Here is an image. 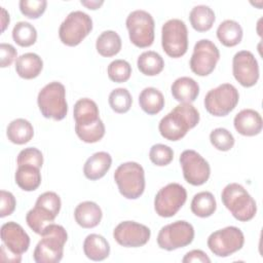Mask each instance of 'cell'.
I'll use <instances>...</instances> for the list:
<instances>
[{
    "label": "cell",
    "instance_id": "d590c367",
    "mask_svg": "<svg viewBox=\"0 0 263 263\" xmlns=\"http://www.w3.org/2000/svg\"><path fill=\"white\" fill-rule=\"evenodd\" d=\"M78 138L85 143L99 142L105 135V125L100 119L97 123L88 126H75Z\"/></svg>",
    "mask_w": 263,
    "mask_h": 263
},
{
    "label": "cell",
    "instance_id": "d4e9b609",
    "mask_svg": "<svg viewBox=\"0 0 263 263\" xmlns=\"http://www.w3.org/2000/svg\"><path fill=\"white\" fill-rule=\"evenodd\" d=\"M43 68L41 58L34 52H27L20 55L15 61V71L24 79L37 77Z\"/></svg>",
    "mask_w": 263,
    "mask_h": 263
},
{
    "label": "cell",
    "instance_id": "52a82bcc",
    "mask_svg": "<svg viewBox=\"0 0 263 263\" xmlns=\"http://www.w3.org/2000/svg\"><path fill=\"white\" fill-rule=\"evenodd\" d=\"M92 30L91 17L81 11L75 10L70 12L59 29L61 41L68 46L78 45Z\"/></svg>",
    "mask_w": 263,
    "mask_h": 263
},
{
    "label": "cell",
    "instance_id": "30bf717a",
    "mask_svg": "<svg viewBox=\"0 0 263 263\" xmlns=\"http://www.w3.org/2000/svg\"><path fill=\"white\" fill-rule=\"evenodd\" d=\"M239 93L236 87L230 83H223L209 90L204 97V107L214 116H226L237 105Z\"/></svg>",
    "mask_w": 263,
    "mask_h": 263
},
{
    "label": "cell",
    "instance_id": "d6a6232c",
    "mask_svg": "<svg viewBox=\"0 0 263 263\" xmlns=\"http://www.w3.org/2000/svg\"><path fill=\"white\" fill-rule=\"evenodd\" d=\"M190 208L195 216L206 218L215 213L217 209V202L211 192L201 191L193 196Z\"/></svg>",
    "mask_w": 263,
    "mask_h": 263
},
{
    "label": "cell",
    "instance_id": "7402d4cb",
    "mask_svg": "<svg viewBox=\"0 0 263 263\" xmlns=\"http://www.w3.org/2000/svg\"><path fill=\"white\" fill-rule=\"evenodd\" d=\"M75 221L82 228H93L102 220L103 213L101 208L93 201L80 202L74 211Z\"/></svg>",
    "mask_w": 263,
    "mask_h": 263
},
{
    "label": "cell",
    "instance_id": "bcb514c9",
    "mask_svg": "<svg viewBox=\"0 0 263 263\" xmlns=\"http://www.w3.org/2000/svg\"><path fill=\"white\" fill-rule=\"evenodd\" d=\"M1 8H2V32H3L6 26L9 24V14H7L6 10L3 7Z\"/></svg>",
    "mask_w": 263,
    "mask_h": 263
},
{
    "label": "cell",
    "instance_id": "ffe728a7",
    "mask_svg": "<svg viewBox=\"0 0 263 263\" xmlns=\"http://www.w3.org/2000/svg\"><path fill=\"white\" fill-rule=\"evenodd\" d=\"M112 157L105 151H100L88 157L83 165L84 176L91 181L103 178L110 170Z\"/></svg>",
    "mask_w": 263,
    "mask_h": 263
},
{
    "label": "cell",
    "instance_id": "5bb4252c",
    "mask_svg": "<svg viewBox=\"0 0 263 263\" xmlns=\"http://www.w3.org/2000/svg\"><path fill=\"white\" fill-rule=\"evenodd\" d=\"M220 59L218 47L209 39L197 41L193 48L190 59V69L198 76H206L211 74Z\"/></svg>",
    "mask_w": 263,
    "mask_h": 263
},
{
    "label": "cell",
    "instance_id": "e575fe53",
    "mask_svg": "<svg viewBox=\"0 0 263 263\" xmlns=\"http://www.w3.org/2000/svg\"><path fill=\"white\" fill-rule=\"evenodd\" d=\"M133 99L126 88L118 87L113 89L109 95V105L116 113H125L132 107Z\"/></svg>",
    "mask_w": 263,
    "mask_h": 263
},
{
    "label": "cell",
    "instance_id": "8992f818",
    "mask_svg": "<svg viewBox=\"0 0 263 263\" xmlns=\"http://www.w3.org/2000/svg\"><path fill=\"white\" fill-rule=\"evenodd\" d=\"M37 103L41 114L45 118L62 120L68 112L65 86L58 81L46 84L38 93Z\"/></svg>",
    "mask_w": 263,
    "mask_h": 263
},
{
    "label": "cell",
    "instance_id": "5b68a950",
    "mask_svg": "<svg viewBox=\"0 0 263 263\" xmlns=\"http://www.w3.org/2000/svg\"><path fill=\"white\" fill-rule=\"evenodd\" d=\"M114 180L120 194L127 199L139 198L145 190V172L138 162L121 163L114 173Z\"/></svg>",
    "mask_w": 263,
    "mask_h": 263
},
{
    "label": "cell",
    "instance_id": "7c38bea8",
    "mask_svg": "<svg viewBox=\"0 0 263 263\" xmlns=\"http://www.w3.org/2000/svg\"><path fill=\"white\" fill-rule=\"evenodd\" d=\"M245 243L242 231L235 226L219 229L208 238V247L217 257H228L239 251Z\"/></svg>",
    "mask_w": 263,
    "mask_h": 263
},
{
    "label": "cell",
    "instance_id": "7bdbcfd3",
    "mask_svg": "<svg viewBox=\"0 0 263 263\" xmlns=\"http://www.w3.org/2000/svg\"><path fill=\"white\" fill-rule=\"evenodd\" d=\"M0 58H1V67L5 68L12 64L13 60L16 58V49L9 43L0 44Z\"/></svg>",
    "mask_w": 263,
    "mask_h": 263
},
{
    "label": "cell",
    "instance_id": "ab89813d",
    "mask_svg": "<svg viewBox=\"0 0 263 263\" xmlns=\"http://www.w3.org/2000/svg\"><path fill=\"white\" fill-rule=\"evenodd\" d=\"M21 12L29 18H38L41 16L47 5L46 0H21L20 3Z\"/></svg>",
    "mask_w": 263,
    "mask_h": 263
},
{
    "label": "cell",
    "instance_id": "74e56055",
    "mask_svg": "<svg viewBox=\"0 0 263 263\" xmlns=\"http://www.w3.org/2000/svg\"><path fill=\"white\" fill-rule=\"evenodd\" d=\"M210 141L212 145L220 151H228L234 145L232 134L224 127H218L212 130L210 134Z\"/></svg>",
    "mask_w": 263,
    "mask_h": 263
},
{
    "label": "cell",
    "instance_id": "9c48e42d",
    "mask_svg": "<svg viewBox=\"0 0 263 263\" xmlns=\"http://www.w3.org/2000/svg\"><path fill=\"white\" fill-rule=\"evenodd\" d=\"M129 40L140 48L150 46L154 41V20L152 15L142 9L132 11L125 22Z\"/></svg>",
    "mask_w": 263,
    "mask_h": 263
},
{
    "label": "cell",
    "instance_id": "8d00e7d4",
    "mask_svg": "<svg viewBox=\"0 0 263 263\" xmlns=\"http://www.w3.org/2000/svg\"><path fill=\"white\" fill-rule=\"evenodd\" d=\"M107 73L110 80L121 83L129 79L132 74V67L129 63L124 60H115L109 64Z\"/></svg>",
    "mask_w": 263,
    "mask_h": 263
},
{
    "label": "cell",
    "instance_id": "7a4b0ae2",
    "mask_svg": "<svg viewBox=\"0 0 263 263\" xmlns=\"http://www.w3.org/2000/svg\"><path fill=\"white\" fill-rule=\"evenodd\" d=\"M33 259L36 263H58L63 258L64 246L68 239L66 229L62 225L51 223L40 234Z\"/></svg>",
    "mask_w": 263,
    "mask_h": 263
},
{
    "label": "cell",
    "instance_id": "f1b7e54d",
    "mask_svg": "<svg viewBox=\"0 0 263 263\" xmlns=\"http://www.w3.org/2000/svg\"><path fill=\"white\" fill-rule=\"evenodd\" d=\"M217 37L223 45L227 47L235 46L242 39V28L233 20H225L217 29Z\"/></svg>",
    "mask_w": 263,
    "mask_h": 263
},
{
    "label": "cell",
    "instance_id": "ba28073f",
    "mask_svg": "<svg viewBox=\"0 0 263 263\" xmlns=\"http://www.w3.org/2000/svg\"><path fill=\"white\" fill-rule=\"evenodd\" d=\"M161 45L171 58H181L188 49V31L185 23L179 18L165 22L161 29Z\"/></svg>",
    "mask_w": 263,
    "mask_h": 263
},
{
    "label": "cell",
    "instance_id": "2e32d148",
    "mask_svg": "<svg viewBox=\"0 0 263 263\" xmlns=\"http://www.w3.org/2000/svg\"><path fill=\"white\" fill-rule=\"evenodd\" d=\"M151 231L143 224L135 221H123L113 230V237L122 247L139 248L148 242Z\"/></svg>",
    "mask_w": 263,
    "mask_h": 263
},
{
    "label": "cell",
    "instance_id": "277c9868",
    "mask_svg": "<svg viewBox=\"0 0 263 263\" xmlns=\"http://www.w3.org/2000/svg\"><path fill=\"white\" fill-rule=\"evenodd\" d=\"M221 199L232 216L240 221L252 220L257 212V204L250 193L238 183L226 185L222 191Z\"/></svg>",
    "mask_w": 263,
    "mask_h": 263
},
{
    "label": "cell",
    "instance_id": "44dd1931",
    "mask_svg": "<svg viewBox=\"0 0 263 263\" xmlns=\"http://www.w3.org/2000/svg\"><path fill=\"white\" fill-rule=\"evenodd\" d=\"M73 116L75 126H88L100 120L99 108L96 102L88 98L80 99L75 103Z\"/></svg>",
    "mask_w": 263,
    "mask_h": 263
},
{
    "label": "cell",
    "instance_id": "4fadbf2b",
    "mask_svg": "<svg viewBox=\"0 0 263 263\" xmlns=\"http://www.w3.org/2000/svg\"><path fill=\"white\" fill-rule=\"evenodd\" d=\"M187 199L186 189L178 183H170L159 189L154 198V210L163 218L175 216Z\"/></svg>",
    "mask_w": 263,
    "mask_h": 263
},
{
    "label": "cell",
    "instance_id": "6da1fadb",
    "mask_svg": "<svg viewBox=\"0 0 263 263\" xmlns=\"http://www.w3.org/2000/svg\"><path fill=\"white\" fill-rule=\"evenodd\" d=\"M199 113L190 103H181L161 118L158 124L160 135L168 141L181 140L187 132L197 125Z\"/></svg>",
    "mask_w": 263,
    "mask_h": 263
},
{
    "label": "cell",
    "instance_id": "9a60e30c",
    "mask_svg": "<svg viewBox=\"0 0 263 263\" xmlns=\"http://www.w3.org/2000/svg\"><path fill=\"white\" fill-rule=\"evenodd\" d=\"M180 163L186 182L193 186L204 184L211 175L209 162L194 150H184L180 155Z\"/></svg>",
    "mask_w": 263,
    "mask_h": 263
},
{
    "label": "cell",
    "instance_id": "8fae6325",
    "mask_svg": "<svg viewBox=\"0 0 263 263\" xmlns=\"http://www.w3.org/2000/svg\"><path fill=\"white\" fill-rule=\"evenodd\" d=\"M193 238V226L187 221L179 220L163 226L159 230L157 235V245L160 249L174 251L190 245Z\"/></svg>",
    "mask_w": 263,
    "mask_h": 263
},
{
    "label": "cell",
    "instance_id": "ee69618b",
    "mask_svg": "<svg viewBox=\"0 0 263 263\" xmlns=\"http://www.w3.org/2000/svg\"><path fill=\"white\" fill-rule=\"evenodd\" d=\"M183 263H191V262H201V263H210L211 259L208 255L201 250H192L188 252L184 258L182 259Z\"/></svg>",
    "mask_w": 263,
    "mask_h": 263
},
{
    "label": "cell",
    "instance_id": "83f0119b",
    "mask_svg": "<svg viewBox=\"0 0 263 263\" xmlns=\"http://www.w3.org/2000/svg\"><path fill=\"white\" fill-rule=\"evenodd\" d=\"M139 104L144 112L149 115H155L163 109L164 98L157 88L146 87L139 96Z\"/></svg>",
    "mask_w": 263,
    "mask_h": 263
},
{
    "label": "cell",
    "instance_id": "d6986e66",
    "mask_svg": "<svg viewBox=\"0 0 263 263\" xmlns=\"http://www.w3.org/2000/svg\"><path fill=\"white\" fill-rule=\"evenodd\" d=\"M233 124L238 134L253 137L261 133L263 121L259 112L253 109H243L235 115Z\"/></svg>",
    "mask_w": 263,
    "mask_h": 263
},
{
    "label": "cell",
    "instance_id": "ac0fdd59",
    "mask_svg": "<svg viewBox=\"0 0 263 263\" xmlns=\"http://www.w3.org/2000/svg\"><path fill=\"white\" fill-rule=\"evenodd\" d=\"M1 239L6 249L16 256H22V254L28 251L30 246L28 233L20 224L13 221L1 226Z\"/></svg>",
    "mask_w": 263,
    "mask_h": 263
},
{
    "label": "cell",
    "instance_id": "b9f144b4",
    "mask_svg": "<svg viewBox=\"0 0 263 263\" xmlns=\"http://www.w3.org/2000/svg\"><path fill=\"white\" fill-rule=\"evenodd\" d=\"M0 217L4 218L6 216H9L13 213L15 209V198L13 194L9 191L1 190L0 191Z\"/></svg>",
    "mask_w": 263,
    "mask_h": 263
},
{
    "label": "cell",
    "instance_id": "836d02e7",
    "mask_svg": "<svg viewBox=\"0 0 263 263\" xmlns=\"http://www.w3.org/2000/svg\"><path fill=\"white\" fill-rule=\"evenodd\" d=\"M12 38L16 44L23 47L33 45L37 40V31L28 22H18L12 29Z\"/></svg>",
    "mask_w": 263,
    "mask_h": 263
},
{
    "label": "cell",
    "instance_id": "cb8c5ba5",
    "mask_svg": "<svg viewBox=\"0 0 263 263\" xmlns=\"http://www.w3.org/2000/svg\"><path fill=\"white\" fill-rule=\"evenodd\" d=\"M83 252L92 261H103L110 254V246L107 239L97 233L88 234L83 241Z\"/></svg>",
    "mask_w": 263,
    "mask_h": 263
},
{
    "label": "cell",
    "instance_id": "e0dca14e",
    "mask_svg": "<svg viewBox=\"0 0 263 263\" xmlns=\"http://www.w3.org/2000/svg\"><path fill=\"white\" fill-rule=\"evenodd\" d=\"M232 73L242 86H254L259 79V66L254 54L249 50L236 52L232 60Z\"/></svg>",
    "mask_w": 263,
    "mask_h": 263
},
{
    "label": "cell",
    "instance_id": "60d3db41",
    "mask_svg": "<svg viewBox=\"0 0 263 263\" xmlns=\"http://www.w3.org/2000/svg\"><path fill=\"white\" fill-rule=\"evenodd\" d=\"M17 165L31 164L37 167H41L43 164V155L40 150L35 147H28L23 149L16 158Z\"/></svg>",
    "mask_w": 263,
    "mask_h": 263
},
{
    "label": "cell",
    "instance_id": "603a6c76",
    "mask_svg": "<svg viewBox=\"0 0 263 263\" xmlns=\"http://www.w3.org/2000/svg\"><path fill=\"white\" fill-rule=\"evenodd\" d=\"M171 91L176 101L191 104L196 100L199 93V85L191 77L183 76L173 82Z\"/></svg>",
    "mask_w": 263,
    "mask_h": 263
},
{
    "label": "cell",
    "instance_id": "1f68e13d",
    "mask_svg": "<svg viewBox=\"0 0 263 263\" xmlns=\"http://www.w3.org/2000/svg\"><path fill=\"white\" fill-rule=\"evenodd\" d=\"M138 69L147 76H155L159 74L164 67V61L159 53L153 50L144 51L137 61Z\"/></svg>",
    "mask_w": 263,
    "mask_h": 263
},
{
    "label": "cell",
    "instance_id": "4316f807",
    "mask_svg": "<svg viewBox=\"0 0 263 263\" xmlns=\"http://www.w3.org/2000/svg\"><path fill=\"white\" fill-rule=\"evenodd\" d=\"M6 135L8 140L13 144L23 145L33 138L34 128L30 121L24 118H16L8 124Z\"/></svg>",
    "mask_w": 263,
    "mask_h": 263
},
{
    "label": "cell",
    "instance_id": "484cf974",
    "mask_svg": "<svg viewBox=\"0 0 263 263\" xmlns=\"http://www.w3.org/2000/svg\"><path fill=\"white\" fill-rule=\"evenodd\" d=\"M14 180L21 189L25 191H34L41 184L40 168L31 164L17 165Z\"/></svg>",
    "mask_w": 263,
    "mask_h": 263
},
{
    "label": "cell",
    "instance_id": "f35d334b",
    "mask_svg": "<svg viewBox=\"0 0 263 263\" xmlns=\"http://www.w3.org/2000/svg\"><path fill=\"white\" fill-rule=\"evenodd\" d=\"M149 158L155 165H167L174 158L173 149L164 144H155L150 148Z\"/></svg>",
    "mask_w": 263,
    "mask_h": 263
},
{
    "label": "cell",
    "instance_id": "f6af8a7d",
    "mask_svg": "<svg viewBox=\"0 0 263 263\" xmlns=\"http://www.w3.org/2000/svg\"><path fill=\"white\" fill-rule=\"evenodd\" d=\"M103 3L104 1H82L81 0V4L86 6L88 9H98Z\"/></svg>",
    "mask_w": 263,
    "mask_h": 263
},
{
    "label": "cell",
    "instance_id": "4dcf8cb0",
    "mask_svg": "<svg viewBox=\"0 0 263 263\" xmlns=\"http://www.w3.org/2000/svg\"><path fill=\"white\" fill-rule=\"evenodd\" d=\"M121 38L112 30H107L101 33L96 42L98 52L105 58H110L117 54L121 49Z\"/></svg>",
    "mask_w": 263,
    "mask_h": 263
},
{
    "label": "cell",
    "instance_id": "f546056e",
    "mask_svg": "<svg viewBox=\"0 0 263 263\" xmlns=\"http://www.w3.org/2000/svg\"><path fill=\"white\" fill-rule=\"evenodd\" d=\"M190 24L194 30L198 32L209 31L216 20L214 10L206 5L194 6L189 14Z\"/></svg>",
    "mask_w": 263,
    "mask_h": 263
},
{
    "label": "cell",
    "instance_id": "3957f363",
    "mask_svg": "<svg viewBox=\"0 0 263 263\" xmlns=\"http://www.w3.org/2000/svg\"><path fill=\"white\" fill-rule=\"evenodd\" d=\"M61 210V198L53 191L40 194L35 206L26 215L28 226L37 234H41L45 227L51 224Z\"/></svg>",
    "mask_w": 263,
    "mask_h": 263
}]
</instances>
